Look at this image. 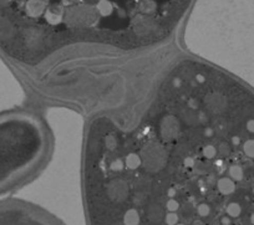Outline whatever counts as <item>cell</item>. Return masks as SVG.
<instances>
[{
    "label": "cell",
    "instance_id": "obj_2",
    "mask_svg": "<svg viewBox=\"0 0 254 225\" xmlns=\"http://www.w3.org/2000/svg\"><path fill=\"white\" fill-rule=\"evenodd\" d=\"M0 225H66L40 205L16 198L0 200Z\"/></svg>",
    "mask_w": 254,
    "mask_h": 225
},
{
    "label": "cell",
    "instance_id": "obj_1",
    "mask_svg": "<svg viewBox=\"0 0 254 225\" xmlns=\"http://www.w3.org/2000/svg\"><path fill=\"white\" fill-rule=\"evenodd\" d=\"M51 133L39 114L24 110L0 112V194L36 177L51 152Z\"/></svg>",
    "mask_w": 254,
    "mask_h": 225
}]
</instances>
